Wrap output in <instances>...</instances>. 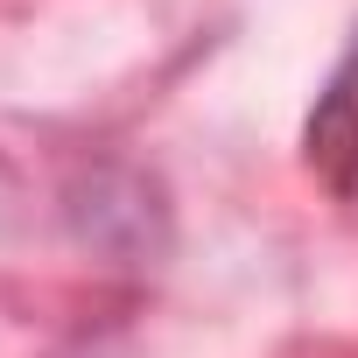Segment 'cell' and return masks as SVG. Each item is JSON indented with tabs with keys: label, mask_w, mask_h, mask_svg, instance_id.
<instances>
[{
	"label": "cell",
	"mask_w": 358,
	"mask_h": 358,
	"mask_svg": "<svg viewBox=\"0 0 358 358\" xmlns=\"http://www.w3.org/2000/svg\"><path fill=\"white\" fill-rule=\"evenodd\" d=\"M302 155H309V169L323 176V190L358 211V43H351V57L330 71V85L316 92V113H309V127H302Z\"/></svg>",
	"instance_id": "cell-1"
}]
</instances>
